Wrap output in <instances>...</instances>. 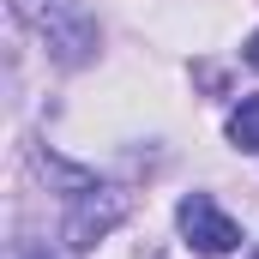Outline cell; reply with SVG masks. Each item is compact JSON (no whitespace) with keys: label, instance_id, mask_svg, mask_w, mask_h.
I'll return each mask as SVG.
<instances>
[{"label":"cell","instance_id":"7a4b0ae2","mask_svg":"<svg viewBox=\"0 0 259 259\" xmlns=\"http://www.w3.org/2000/svg\"><path fill=\"white\" fill-rule=\"evenodd\" d=\"M175 223H181L187 247H199L205 259H223V253H235V247H241V223H235V217H223L211 193H187V199H181V211H175Z\"/></svg>","mask_w":259,"mask_h":259},{"label":"cell","instance_id":"8992f818","mask_svg":"<svg viewBox=\"0 0 259 259\" xmlns=\"http://www.w3.org/2000/svg\"><path fill=\"white\" fill-rule=\"evenodd\" d=\"M30 259H49V253H30Z\"/></svg>","mask_w":259,"mask_h":259},{"label":"cell","instance_id":"3957f363","mask_svg":"<svg viewBox=\"0 0 259 259\" xmlns=\"http://www.w3.org/2000/svg\"><path fill=\"white\" fill-rule=\"evenodd\" d=\"M127 217V193H115V187H84V193H72V217H66V247L72 253H84V247H97L115 223Z\"/></svg>","mask_w":259,"mask_h":259},{"label":"cell","instance_id":"277c9868","mask_svg":"<svg viewBox=\"0 0 259 259\" xmlns=\"http://www.w3.org/2000/svg\"><path fill=\"white\" fill-rule=\"evenodd\" d=\"M229 145L235 151H259V97H241V109L229 115Z\"/></svg>","mask_w":259,"mask_h":259},{"label":"cell","instance_id":"5b68a950","mask_svg":"<svg viewBox=\"0 0 259 259\" xmlns=\"http://www.w3.org/2000/svg\"><path fill=\"white\" fill-rule=\"evenodd\" d=\"M241 61H247V66H259V30L247 36V49H241Z\"/></svg>","mask_w":259,"mask_h":259},{"label":"cell","instance_id":"52a82bcc","mask_svg":"<svg viewBox=\"0 0 259 259\" xmlns=\"http://www.w3.org/2000/svg\"><path fill=\"white\" fill-rule=\"evenodd\" d=\"M253 259H259V253H253Z\"/></svg>","mask_w":259,"mask_h":259},{"label":"cell","instance_id":"6da1fadb","mask_svg":"<svg viewBox=\"0 0 259 259\" xmlns=\"http://www.w3.org/2000/svg\"><path fill=\"white\" fill-rule=\"evenodd\" d=\"M12 18L30 24L61 66H84L97 55V24L84 18L78 0H12Z\"/></svg>","mask_w":259,"mask_h":259}]
</instances>
